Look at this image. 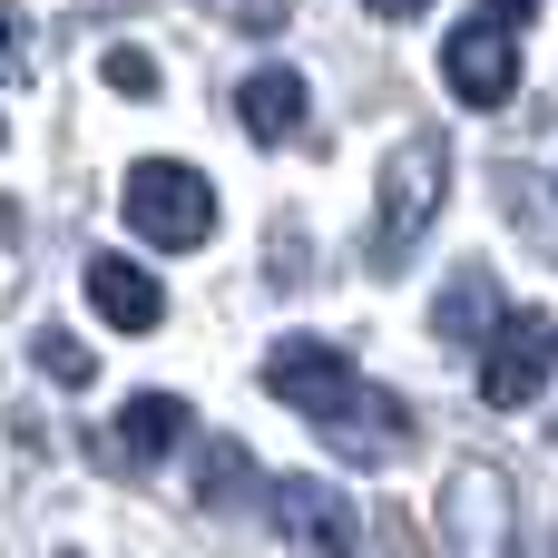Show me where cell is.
Segmentation results:
<instances>
[{
	"instance_id": "1",
	"label": "cell",
	"mask_w": 558,
	"mask_h": 558,
	"mask_svg": "<svg viewBox=\"0 0 558 558\" xmlns=\"http://www.w3.org/2000/svg\"><path fill=\"white\" fill-rule=\"evenodd\" d=\"M265 392H275V402H294L304 422H324V441H333L343 461H383V451H402V441H412V412H402L392 392H373L333 343L284 333V343L265 353Z\"/></svg>"
},
{
	"instance_id": "2",
	"label": "cell",
	"mask_w": 558,
	"mask_h": 558,
	"mask_svg": "<svg viewBox=\"0 0 558 558\" xmlns=\"http://www.w3.org/2000/svg\"><path fill=\"white\" fill-rule=\"evenodd\" d=\"M441 196H451V147H441L432 128H412V137L383 157V196H373V265H383V275L412 265V245L432 235Z\"/></svg>"
},
{
	"instance_id": "3",
	"label": "cell",
	"mask_w": 558,
	"mask_h": 558,
	"mask_svg": "<svg viewBox=\"0 0 558 558\" xmlns=\"http://www.w3.org/2000/svg\"><path fill=\"white\" fill-rule=\"evenodd\" d=\"M128 226L157 245V255H196L216 235V186L186 167V157H147L128 177Z\"/></svg>"
},
{
	"instance_id": "4",
	"label": "cell",
	"mask_w": 558,
	"mask_h": 558,
	"mask_svg": "<svg viewBox=\"0 0 558 558\" xmlns=\"http://www.w3.org/2000/svg\"><path fill=\"white\" fill-rule=\"evenodd\" d=\"M549 373H558V324L539 304H510L490 324V343H481V402L490 412H530L549 392Z\"/></svg>"
},
{
	"instance_id": "5",
	"label": "cell",
	"mask_w": 558,
	"mask_h": 558,
	"mask_svg": "<svg viewBox=\"0 0 558 558\" xmlns=\"http://www.w3.org/2000/svg\"><path fill=\"white\" fill-rule=\"evenodd\" d=\"M441 78L461 108H510L520 98V20H461L441 39Z\"/></svg>"
},
{
	"instance_id": "6",
	"label": "cell",
	"mask_w": 558,
	"mask_h": 558,
	"mask_svg": "<svg viewBox=\"0 0 558 558\" xmlns=\"http://www.w3.org/2000/svg\"><path fill=\"white\" fill-rule=\"evenodd\" d=\"M441 510H451V549L461 558H520V490L490 471V461H471V471H451V490H441Z\"/></svg>"
},
{
	"instance_id": "7",
	"label": "cell",
	"mask_w": 558,
	"mask_h": 558,
	"mask_svg": "<svg viewBox=\"0 0 558 558\" xmlns=\"http://www.w3.org/2000/svg\"><path fill=\"white\" fill-rule=\"evenodd\" d=\"M265 510H275V530L294 539V549H314V558H353L363 549V520H353V500L333 490V481H275L265 490Z\"/></svg>"
},
{
	"instance_id": "8",
	"label": "cell",
	"mask_w": 558,
	"mask_h": 558,
	"mask_svg": "<svg viewBox=\"0 0 558 558\" xmlns=\"http://www.w3.org/2000/svg\"><path fill=\"white\" fill-rule=\"evenodd\" d=\"M177 441H186V402H177V392H137V402L98 432V461H108V471H157Z\"/></svg>"
},
{
	"instance_id": "9",
	"label": "cell",
	"mask_w": 558,
	"mask_h": 558,
	"mask_svg": "<svg viewBox=\"0 0 558 558\" xmlns=\"http://www.w3.org/2000/svg\"><path fill=\"white\" fill-rule=\"evenodd\" d=\"M88 304H98V324H118V333H157V324H167L157 275L128 265V255H88Z\"/></svg>"
},
{
	"instance_id": "10",
	"label": "cell",
	"mask_w": 558,
	"mask_h": 558,
	"mask_svg": "<svg viewBox=\"0 0 558 558\" xmlns=\"http://www.w3.org/2000/svg\"><path fill=\"white\" fill-rule=\"evenodd\" d=\"M235 118H245V137H255V147L304 137V78H294V69H255V78L235 88Z\"/></svg>"
},
{
	"instance_id": "11",
	"label": "cell",
	"mask_w": 558,
	"mask_h": 558,
	"mask_svg": "<svg viewBox=\"0 0 558 558\" xmlns=\"http://www.w3.org/2000/svg\"><path fill=\"white\" fill-rule=\"evenodd\" d=\"M432 324H441L451 343H490V324H500L490 275H481V265H471V275H451V284H441V304H432Z\"/></svg>"
},
{
	"instance_id": "12",
	"label": "cell",
	"mask_w": 558,
	"mask_h": 558,
	"mask_svg": "<svg viewBox=\"0 0 558 558\" xmlns=\"http://www.w3.org/2000/svg\"><path fill=\"white\" fill-rule=\"evenodd\" d=\"M255 490V461H245V441H206V461H196V510H235Z\"/></svg>"
},
{
	"instance_id": "13",
	"label": "cell",
	"mask_w": 558,
	"mask_h": 558,
	"mask_svg": "<svg viewBox=\"0 0 558 558\" xmlns=\"http://www.w3.org/2000/svg\"><path fill=\"white\" fill-rule=\"evenodd\" d=\"M39 373H49L59 392H88V383H98V353L69 343V333H39Z\"/></svg>"
},
{
	"instance_id": "14",
	"label": "cell",
	"mask_w": 558,
	"mask_h": 558,
	"mask_svg": "<svg viewBox=\"0 0 558 558\" xmlns=\"http://www.w3.org/2000/svg\"><path fill=\"white\" fill-rule=\"evenodd\" d=\"M206 20H226V29H255V39H275L284 20H294V0H196Z\"/></svg>"
},
{
	"instance_id": "15",
	"label": "cell",
	"mask_w": 558,
	"mask_h": 558,
	"mask_svg": "<svg viewBox=\"0 0 558 558\" xmlns=\"http://www.w3.org/2000/svg\"><path fill=\"white\" fill-rule=\"evenodd\" d=\"M98 78H108L118 98H157V59H147V49H108V59H98Z\"/></svg>"
},
{
	"instance_id": "16",
	"label": "cell",
	"mask_w": 558,
	"mask_h": 558,
	"mask_svg": "<svg viewBox=\"0 0 558 558\" xmlns=\"http://www.w3.org/2000/svg\"><path fill=\"white\" fill-rule=\"evenodd\" d=\"M29 69V29H20V0H0V78Z\"/></svg>"
},
{
	"instance_id": "17",
	"label": "cell",
	"mask_w": 558,
	"mask_h": 558,
	"mask_svg": "<svg viewBox=\"0 0 558 558\" xmlns=\"http://www.w3.org/2000/svg\"><path fill=\"white\" fill-rule=\"evenodd\" d=\"M363 10H373V20H422L432 0H363Z\"/></svg>"
},
{
	"instance_id": "18",
	"label": "cell",
	"mask_w": 558,
	"mask_h": 558,
	"mask_svg": "<svg viewBox=\"0 0 558 558\" xmlns=\"http://www.w3.org/2000/svg\"><path fill=\"white\" fill-rule=\"evenodd\" d=\"M490 20H539V0H481Z\"/></svg>"
},
{
	"instance_id": "19",
	"label": "cell",
	"mask_w": 558,
	"mask_h": 558,
	"mask_svg": "<svg viewBox=\"0 0 558 558\" xmlns=\"http://www.w3.org/2000/svg\"><path fill=\"white\" fill-rule=\"evenodd\" d=\"M59 558H78V549H59Z\"/></svg>"
},
{
	"instance_id": "20",
	"label": "cell",
	"mask_w": 558,
	"mask_h": 558,
	"mask_svg": "<svg viewBox=\"0 0 558 558\" xmlns=\"http://www.w3.org/2000/svg\"><path fill=\"white\" fill-rule=\"evenodd\" d=\"M0 137H10V128H0Z\"/></svg>"
}]
</instances>
